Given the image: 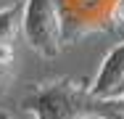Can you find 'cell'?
I'll list each match as a JSON object with an SVG mask.
<instances>
[{
    "instance_id": "obj_1",
    "label": "cell",
    "mask_w": 124,
    "mask_h": 119,
    "mask_svg": "<svg viewBox=\"0 0 124 119\" xmlns=\"http://www.w3.org/2000/svg\"><path fill=\"white\" fill-rule=\"evenodd\" d=\"M19 106L34 119H124V95L100 98L69 77L29 90Z\"/></svg>"
},
{
    "instance_id": "obj_2",
    "label": "cell",
    "mask_w": 124,
    "mask_h": 119,
    "mask_svg": "<svg viewBox=\"0 0 124 119\" xmlns=\"http://www.w3.org/2000/svg\"><path fill=\"white\" fill-rule=\"evenodd\" d=\"M21 34L34 53L55 58L63 45V19L58 0H24Z\"/></svg>"
},
{
    "instance_id": "obj_3",
    "label": "cell",
    "mask_w": 124,
    "mask_h": 119,
    "mask_svg": "<svg viewBox=\"0 0 124 119\" xmlns=\"http://www.w3.org/2000/svg\"><path fill=\"white\" fill-rule=\"evenodd\" d=\"M122 85H124V42H119L103 56L98 74L90 82V93L100 95V98H119Z\"/></svg>"
},
{
    "instance_id": "obj_4",
    "label": "cell",
    "mask_w": 124,
    "mask_h": 119,
    "mask_svg": "<svg viewBox=\"0 0 124 119\" xmlns=\"http://www.w3.org/2000/svg\"><path fill=\"white\" fill-rule=\"evenodd\" d=\"M21 13H24V5L19 3L0 8V45H13L19 24H21Z\"/></svg>"
},
{
    "instance_id": "obj_5",
    "label": "cell",
    "mask_w": 124,
    "mask_h": 119,
    "mask_svg": "<svg viewBox=\"0 0 124 119\" xmlns=\"http://www.w3.org/2000/svg\"><path fill=\"white\" fill-rule=\"evenodd\" d=\"M11 79H13V64H0V93H5Z\"/></svg>"
},
{
    "instance_id": "obj_6",
    "label": "cell",
    "mask_w": 124,
    "mask_h": 119,
    "mask_svg": "<svg viewBox=\"0 0 124 119\" xmlns=\"http://www.w3.org/2000/svg\"><path fill=\"white\" fill-rule=\"evenodd\" d=\"M111 19L116 24H124V0H114V11H111Z\"/></svg>"
},
{
    "instance_id": "obj_7",
    "label": "cell",
    "mask_w": 124,
    "mask_h": 119,
    "mask_svg": "<svg viewBox=\"0 0 124 119\" xmlns=\"http://www.w3.org/2000/svg\"><path fill=\"white\" fill-rule=\"evenodd\" d=\"M0 119H16V117H11L8 111H3V109H0Z\"/></svg>"
},
{
    "instance_id": "obj_8",
    "label": "cell",
    "mask_w": 124,
    "mask_h": 119,
    "mask_svg": "<svg viewBox=\"0 0 124 119\" xmlns=\"http://www.w3.org/2000/svg\"><path fill=\"white\" fill-rule=\"evenodd\" d=\"M119 95H124V85H122V90H119Z\"/></svg>"
}]
</instances>
